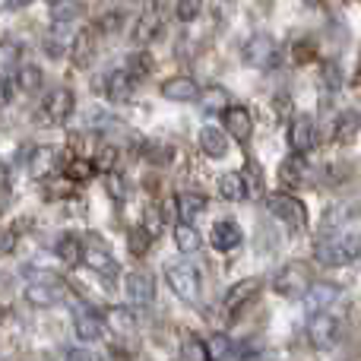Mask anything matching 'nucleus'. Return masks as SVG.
Instances as JSON below:
<instances>
[{
  "label": "nucleus",
  "instance_id": "f257e3e1",
  "mask_svg": "<svg viewBox=\"0 0 361 361\" xmlns=\"http://www.w3.org/2000/svg\"><path fill=\"white\" fill-rule=\"evenodd\" d=\"M358 254H361V238L339 235V231L320 238L317 247H314V260H317L320 267H345V263H352Z\"/></svg>",
  "mask_w": 361,
  "mask_h": 361
},
{
  "label": "nucleus",
  "instance_id": "f03ea898",
  "mask_svg": "<svg viewBox=\"0 0 361 361\" xmlns=\"http://www.w3.org/2000/svg\"><path fill=\"white\" fill-rule=\"evenodd\" d=\"M343 339V314L326 307V311L311 314V324H307V343L314 349H333V345Z\"/></svg>",
  "mask_w": 361,
  "mask_h": 361
},
{
  "label": "nucleus",
  "instance_id": "7ed1b4c3",
  "mask_svg": "<svg viewBox=\"0 0 361 361\" xmlns=\"http://www.w3.org/2000/svg\"><path fill=\"white\" fill-rule=\"evenodd\" d=\"M165 279H169V286L175 288V295L180 301H187V305H197L200 301V269L193 267V263L187 260H171L169 267H165Z\"/></svg>",
  "mask_w": 361,
  "mask_h": 361
},
{
  "label": "nucleus",
  "instance_id": "20e7f679",
  "mask_svg": "<svg viewBox=\"0 0 361 361\" xmlns=\"http://www.w3.org/2000/svg\"><path fill=\"white\" fill-rule=\"evenodd\" d=\"M267 209H269V216H276L288 228H295V231L307 228V206L298 197H292V193H269Z\"/></svg>",
  "mask_w": 361,
  "mask_h": 361
},
{
  "label": "nucleus",
  "instance_id": "39448f33",
  "mask_svg": "<svg viewBox=\"0 0 361 361\" xmlns=\"http://www.w3.org/2000/svg\"><path fill=\"white\" fill-rule=\"evenodd\" d=\"M273 286H276V292L286 295V298H305V295L311 292L314 279L305 263H286V267L273 276Z\"/></svg>",
  "mask_w": 361,
  "mask_h": 361
},
{
  "label": "nucleus",
  "instance_id": "423d86ee",
  "mask_svg": "<svg viewBox=\"0 0 361 361\" xmlns=\"http://www.w3.org/2000/svg\"><path fill=\"white\" fill-rule=\"evenodd\" d=\"M241 57L244 63H250L257 70H273L279 63V42L269 35H250L241 44Z\"/></svg>",
  "mask_w": 361,
  "mask_h": 361
},
{
  "label": "nucleus",
  "instance_id": "0eeeda50",
  "mask_svg": "<svg viewBox=\"0 0 361 361\" xmlns=\"http://www.w3.org/2000/svg\"><path fill=\"white\" fill-rule=\"evenodd\" d=\"M76 108V95L70 89H54V92L44 95L42 102V124H63V121L73 114Z\"/></svg>",
  "mask_w": 361,
  "mask_h": 361
},
{
  "label": "nucleus",
  "instance_id": "6e6552de",
  "mask_svg": "<svg viewBox=\"0 0 361 361\" xmlns=\"http://www.w3.org/2000/svg\"><path fill=\"white\" fill-rule=\"evenodd\" d=\"M288 143L295 152H311L317 146V124H314L311 114H292L288 121Z\"/></svg>",
  "mask_w": 361,
  "mask_h": 361
},
{
  "label": "nucleus",
  "instance_id": "1a4fd4ad",
  "mask_svg": "<svg viewBox=\"0 0 361 361\" xmlns=\"http://www.w3.org/2000/svg\"><path fill=\"white\" fill-rule=\"evenodd\" d=\"M260 292V279H241V282H235V286L225 292V301H222V314L228 320H235L238 314H241V307L244 305H250L254 301V295Z\"/></svg>",
  "mask_w": 361,
  "mask_h": 361
},
{
  "label": "nucleus",
  "instance_id": "9d476101",
  "mask_svg": "<svg viewBox=\"0 0 361 361\" xmlns=\"http://www.w3.org/2000/svg\"><path fill=\"white\" fill-rule=\"evenodd\" d=\"M209 244L216 250H222V254H231V250H238L244 244L241 225H238L235 219H219V222L212 225V231H209Z\"/></svg>",
  "mask_w": 361,
  "mask_h": 361
},
{
  "label": "nucleus",
  "instance_id": "9b49d317",
  "mask_svg": "<svg viewBox=\"0 0 361 361\" xmlns=\"http://www.w3.org/2000/svg\"><path fill=\"white\" fill-rule=\"evenodd\" d=\"M86 263L89 269H95L99 276H105V279H114L118 276V260L111 257V250H108V244L102 241V238H92V241L86 244Z\"/></svg>",
  "mask_w": 361,
  "mask_h": 361
},
{
  "label": "nucleus",
  "instance_id": "f8f14e48",
  "mask_svg": "<svg viewBox=\"0 0 361 361\" xmlns=\"http://www.w3.org/2000/svg\"><path fill=\"white\" fill-rule=\"evenodd\" d=\"M133 92H137V76L130 73V70H111L105 80V95L108 102H114V105H124V102L133 99Z\"/></svg>",
  "mask_w": 361,
  "mask_h": 361
},
{
  "label": "nucleus",
  "instance_id": "ddd939ff",
  "mask_svg": "<svg viewBox=\"0 0 361 361\" xmlns=\"http://www.w3.org/2000/svg\"><path fill=\"white\" fill-rule=\"evenodd\" d=\"M222 124H225V130H228V137L238 140V143L250 140V133H254V118H250V111L244 105H228L225 108Z\"/></svg>",
  "mask_w": 361,
  "mask_h": 361
},
{
  "label": "nucleus",
  "instance_id": "4468645a",
  "mask_svg": "<svg viewBox=\"0 0 361 361\" xmlns=\"http://www.w3.org/2000/svg\"><path fill=\"white\" fill-rule=\"evenodd\" d=\"M279 180L286 187H301V184H307V180H311V165H307L305 152H292V156L282 159Z\"/></svg>",
  "mask_w": 361,
  "mask_h": 361
},
{
  "label": "nucleus",
  "instance_id": "2eb2a0df",
  "mask_svg": "<svg viewBox=\"0 0 361 361\" xmlns=\"http://www.w3.org/2000/svg\"><path fill=\"white\" fill-rule=\"evenodd\" d=\"M124 292L130 305H152L156 301V282L149 273H130L124 279Z\"/></svg>",
  "mask_w": 361,
  "mask_h": 361
},
{
  "label": "nucleus",
  "instance_id": "dca6fc26",
  "mask_svg": "<svg viewBox=\"0 0 361 361\" xmlns=\"http://www.w3.org/2000/svg\"><path fill=\"white\" fill-rule=\"evenodd\" d=\"M105 324H108V320L102 317L99 311H80L73 317V333H76V339H80V343H95V339L105 333Z\"/></svg>",
  "mask_w": 361,
  "mask_h": 361
},
{
  "label": "nucleus",
  "instance_id": "f3484780",
  "mask_svg": "<svg viewBox=\"0 0 361 361\" xmlns=\"http://www.w3.org/2000/svg\"><path fill=\"white\" fill-rule=\"evenodd\" d=\"M162 95L171 102H200L203 89H200L190 76H171V80L162 82Z\"/></svg>",
  "mask_w": 361,
  "mask_h": 361
},
{
  "label": "nucleus",
  "instance_id": "a211bd4d",
  "mask_svg": "<svg viewBox=\"0 0 361 361\" xmlns=\"http://www.w3.org/2000/svg\"><path fill=\"white\" fill-rule=\"evenodd\" d=\"M197 143L209 159L228 156V130H219V127H200Z\"/></svg>",
  "mask_w": 361,
  "mask_h": 361
},
{
  "label": "nucleus",
  "instance_id": "6ab92c4d",
  "mask_svg": "<svg viewBox=\"0 0 361 361\" xmlns=\"http://www.w3.org/2000/svg\"><path fill=\"white\" fill-rule=\"evenodd\" d=\"M73 23H54V29H51L48 42H44V51H48L51 57H61V54H70L73 51Z\"/></svg>",
  "mask_w": 361,
  "mask_h": 361
},
{
  "label": "nucleus",
  "instance_id": "aec40b11",
  "mask_svg": "<svg viewBox=\"0 0 361 361\" xmlns=\"http://www.w3.org/2000/svg\"><path fill=\"white\" fill-rule=\"evenodd\" d=\"M305 307L311 314H317V311H326V307H333L339 301V288L336 286H326V282H314L311 286V292L305 295Z\"/></svg>",
  "mask_w": 361,
  "mask_h": 361
},
{
  "label": "nucleus",
  "instance_id": "412c9836",
  "mask_svg": "<svg viewBox=\"0 0 361 361\" xmlns=\"http://www.w3.org/2000/svg\"><path fill=\"white\" fill-rule=\"evenodd\" d=\"M219 197L228 200V203H241V200H247V180H244V171H225L222 178H219Z\"/></svg>",
  "mask_w": 361,
  "mask_h": 361
},
{
  "label": "nucleus",
  "instance_id": "4be33fe9",
  "mask_svg": "<svg viewBox=\"0 0 361 361\" xmlns=\"http://www.w3.org/2000/svg\"><path fill=\"white\" fill-rule=\"evenodd\" d=\"M25 301L35 307H51L61 301V288H57L54 279H42V282H32L29 288H25Z\"/></svg>",
  "mask_w": 361,
  "mask_h": 361
},
{
  "label": "nucleus",
  "instance_id": "5701e85b",
  "mask_svg": "<svg viewBox=\"0 0 361 361\" xmlns=\"http://www.w3.org/2000/svg\"><path fill=\"white\" fill-rule=\"evenodd\" d=\"M175 209H178L180 222H193V219L206 209V197L200 190H180L175 197Z\"/></svg>",
  "mask_w": 361,
  "mask_h": 361
},
{
  "label": "nucleus",
  "instance_id": "b1692460",
  "mask_svg": "<svg viewBox=\"0 0 361 361\" xmlns=\"http://www.w3.org/2000/svg\"><path fill=\"white\" fill-rule=\"evenodd\" d=\"M70 57H73L76 67H89L95 57V29H80L73 38V51H70Z\"/></svg>",
  "mask_w": 361,
  "mask_h": 361
},
{
  "label": "nucleus",
  "instance_id": "393cba45",
  "mask_svg": "<svg viewBox=\"0 0 361 361\" xmlns=\"http://www.w3.org/2000/svg\"><path fill=\"white\" fill-rule=\"evenodd\" d=\"M13 82H16L19 92L35 95V92H42V86H44V73H42V67H35V63H19Z\"/></svg>",
  "mask_w": 361,
  "mask_h": 361
},
{
  "label": "nucleus",
  "instance_id": "a878e982",
  "mask_svg": "<svg viewBox=\"0 0 361 361\" xmlns=\"http://www.w3.org/2000/svg\"><path fill=\"white\" fill-rule=\"evenodd\" d=\"M54 250L67 267H80V263L86 260V244L80 241V235H61L54 244Z\"/></svg>",
  "mask_w": 361,
  "mask_h": 361
},
{
  "label": "nucleus",
  "instance_id": "bb28decb",
  "mask_svg": "<svg viewBox=\"0 0 361 361\" xmlns=\"http://www.w3.org/2000/svg\"><path fill=\"white\" fill-rule=\"evenodd\" d=\"M178 361H212L209 343H206V339H200L197 333H187V336L180 339Z\"/></svg>",
  "mask_w": 361,
  "mask_h": 361
},
{
  "label": "nucleus",
  "instance_id": "cd10ccee",
  "mask_svg": "<svg viewBox=\"0 0 361 361\" xmlns=\"http://www.w3.org/2000/svg\"><path fill=\"white\" fill-rule=\"evenodd\" d=\"M361 130V111L358 108H349V111H343L336 118V127H333V140L336 143H349L352 137Z\"/></svg>",
  "mask_w": 361,
  "mask_h": 361
},
{
  "label": "nucleus",
  "instance_id": "c85d7f7f",
  "mask_svg": "<svg viewBox=\"0 0 361 361\" xmlns=\"http://www.w3.org/2000/svg\"><path fill=\"white\" fill-rule=\"evenodd\" d=\"M54 149H48V146H32L29 149V159H25V165H29V171L35 178H44L51 175V169H54Z\"/></svg>",
  "mask_w": 361,
  "mask_h": 361
},
{
  "label": "nucleus",
  "instance_id": "c756f323",
  "mask_svg": "<svg viewBox=\"0 0 361 361\" xmlns=\"http://www.w3.org/2000/svg\"><path fill=\"white\" fill-rule=\"evenodd\" d=\"M162 32V16H159V10H146L143 16H140V23H137V29H133V42H140V44H146V42H152V38Z\"/></svg>",
  "mask_w": 361,
  "mask_h": 361
},
{
  "label": "nucleus",
  "instance_id": "7c9ffc66",
  "mask_svg": "<svg viewBox=\"0 0 361 361\" xmlns=\"http://www.w3.org/2000/svg\"><path fill=\"white\" fill-rule=\"evenodd\" d=\"M200 244H203V238H200V231L193 228L190 222H178L175 225V247L180 254H193V250H200Z\"/></svg>",
  "mask_w": 361,
  "mask_h": 361
},
{
  "label": "nucleus",
  "instance_id": "2f4dec72",
  "mask_svg": "<svg viewBox=\"0 0 361 361\" xmlns=\"http://www.w3.org/2000/svg\"><path fill=\"white\" fill-rule=\"evenodd\" d=\"M82 16L80 0H51V23H73Z\"/></svg>",
  "mask_w": 361,
  "mask_h": 361
},
{
  "label": "nucleus",
  "instance_id": "473e14b6",
  "mask_svg": "<svg viewBox=\"0 0 361 361\" xmlns=\"http://www.w3.org/2000/svg\"><path fill=\"white\" fill-rule=\"evenodd\" d=\"M152 241H156V238H152L149 231L143 228V225H137V228L127 231V244H130V254L133 257H146V254H149Z\"/></svg>",
  "mask_w": 361,
  "mask_h": 361
},
{
  "label": "nucleus",
  "instance_id": "72a5a7b5",
  "mask_svg": "<svg viewBox=\"0 0 361 361\" xmlns=\"http://www.w3.org/2000/svg\"><path fill=\"white\" fill-rule=\"evenodd\" d=\"M92 165H95V171H99V175L114 171V169H118V146H111V143L99 146V152L92 156Z\"/></svg>",
  "mask_w": 361,
  "mask_h": 361
},
{
  "label": "nucleus",
  "instance_id": "f704fd0d",
  "mask_svg": "<svg viewBox=\"0 0 361 361\" xmlns=\"http://www.w3.org/2000/svg\"><path fill=\"white\" fill-rule=\"evenodd\" d=\"M339 89H343V73H339L336 63H326L324 73H320V92H324L326 99H333Z\"/></svg>",
  "mask_w": 361,
  "mask_h": 361
},
{
  "label": "nucleus",
  "instance_id": "c9c22d12",
  "mask_svg": "<svg viewBox=\"0 0 361 361\" xmlns=\"http://www.w3.org/2000/svg\"><path fill=\"white\" fill-rule=\"evenodd\" d=\"M73 187H76V180H70L61 171V178H48V180H44V197H51V200L70 197V193H73Z\"/></svg>",
  "mask_w": 361,
  "mask_h": 361
},
{
  "label": "nucleus",
  "instance_id": "e433bc0d",
  "mask_svg": "<svg viewBox=\"0 0 361 361\" xmlns=\"http://www.w3.org/2000/svg\"><path fill=\"white\" fill-rule=\"evenodd\" d=\"M63 175L70 180H76V184H82V180H89L95 175V165L86 162V159H70V162L63 165Z\"/></svg>",
  "mask_w": 361,
  "mask_h": 361
},
{
  "label": "nucleus",
  "instance_id": "4c0bfd02",
  "mask_svg": "<svg viewBox=\"0 0 361 361\" xmlns=\"http://www.w3.org/2000/svg\"><path fill=\"white\" fill-rule=\"evenodd\" d=\"M140 225H143V228L149 231L152 238H159V235H162V231H165V212L159 209V206H146V212H143V222H140Z\"/></svg>",
  "mask_w": 361,
  "mask_h": 361
},
{
  "label": "nucleus",
  "instance_id": "58836bf2",
  "mask_svg": "<svg viewBox=\"0 0 361 361\" xmlns=\"http://www.w3.org/2000/svg\"><path fill=\"white\" fill-rule=\"evenodd\" d=\"M203 13V0H175V16L180 23H193Z\"/></svg>",
  "mask_w": 361,
  "mask_h": 361
},
{
  "label": "nucleus",
  "instance_id": "ea45409f",
  "mask_svg": "<svg viewBox=\"0 0 361 361\" xmlns=\"http://www.w3.org/2000/svg\"><path fill=\"white\" fill-rule=\"evenodd\" d=\"M244 180H247V193L250 197H260L263 193V171L257 162H247L244 165Z\"/></svg>",
  "mask_w": 361,
  "mask_h": 361
},
{
  "label": "nucleus",
  "instance_id": "a19ab883",
  "mask_svg": "<svg viewBox=\"0 0 361 361\" xmlns=\"http://www.w3.org/2000/svg\"><path fill=\"white\" fill-rule=\"evenodd\" d=\"M209 352H212V361H222L235 352V343H231L228 336H222V333H216V336L209 339Z\"/></svg>",
  "mask_w": 361,
  "mask_h": 361
},
{
  "label": "nucleus",
  "instance_id": "79ce46f5",
  "mask_svg": "<svg viewBox=\"0 0 361 361\" xmlns=\"http://www.w3.org/2000/svg\"><path fill=\"white\" fill-rule=\"evenodd\" d=\"M200 99H203V108H206V111H219V114H222L225 108H228L225 89H209V92H203Z\"/></svg>",
  "mask_w": 361,
  "mask_h": 361
},
{
  "label": "nucleus",
  "instance_id": "37998d69",
  "mask_svg": "<svg viewBox=\"0 0 361 361\" xmlns=\"http://www.w3.org/2000/svg\"><path fill=\"white\" fill-rule=\"evenodd\" d=\"M105 187H108V193H111V200H124L127 197V180H124V175H121L118 169L105 175Z\"/></svg>",
  "mask_w": 361,
  "mask_h": 361
},
{
  "label": "nucleus",
  "instance_id": "c03bdc74",
  "mask_svg": "<svg viewBox=\"0 0 361 361\" xmlns=\"http://www.w3.org/2000/svg\"><path fill=\"white\" fill-rule=\"evenodd\" d=\"M108 324L114 326V330H121V333H133V314L130 311H124V307H114L111 314H108Z\"/></svg>",
  "mask_w": 361,
  "mask_h": 361
},
{
  "label": "nucleus",
  "instance_id": "a18cd8bd",
  "mask_svg": "<svg viewBox=\"0 0 361 361\" xmlns=\"http://www.w3.org/2000/svg\"><path fill=\"white\" fill-rule=\"evenodd\" d=\"M127 63H130V67H127V70H130L133 76H146V73H152V57L146 54V51H140V54H133Z\"/></svg>",
  "mask_w": 361,
  "mask_h": 361
},
{
  "label": "nucleus",
  "instance_id": "49530a36",
  "mask_svg": "<svg viewBox=\"0 0 361 361\" xmlns=\"http://www.w3.org/2000/svg\"><path fill=\"white\" fill-rule=\"evenodd\" d=\"M70 361H108V358H105V355H99V352L76 349V352H70Z\"/></svg>",
  "mask_w": 361,
  "mask_h": 361
},
{
  "label": "nucleus",
  "instance_id": "de8ad7c7",
  "mask_svg": "<svg viewBox=\"0 0 361 361\" xmlns=\"http://www.w3.org/2000/svg\"><path fill=\"white\" fill-rule=\"evenodd\" d=\"M32 0H6V10H19V6H29Z\"/></svg>",
  "mask_w": 361,
  "mask_h": 361
},
{
  "label": "nucleus",
  "instance_id": "09e8293b",
  "mask_svg": "<svg viewBox=\"0 0 361 361\" xmlns=\"http://www.w3.org/2000/svg\"><path fill=\"white\" fill-rule=\"evenodd\" d=\"M10 250H13V231H6L4 235V254H10Z\"/></svg>",
  "mask_w": 361,
  "mask_h": 361
},
{
  "label": "nucleus",
  "instance_id": "8fccbe9b",
  "mask_svg": "<svg viewBox=\"0 0 361 361\" xmlns=\"http://www.w3.org/2000/svg\"><path fill=\"white\" fill-rule=\"evenodd\" d=\"M165 6H169V0H152V10H159V13H162Z\"/></svg>",
  "mask_w": 361,
  "mask_h": 361
}]
</instances>
